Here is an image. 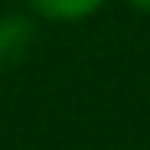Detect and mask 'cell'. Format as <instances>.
<instances>
[{
	"label": "cell",
	"instance_id": "obj_1",
	"mask_svg": "<svg viewBox=\"0 0 150 150\" xmlns=\"http://www.w3.org/2000/svg\"><path fill=\"white\" fill-rule=\"evenodd\" d=\"M33 39H36V30L26 16H20V13L0 16V69L16 65L33 46Z\"/></svg>",
	"mask_w": 150,
	"mask_h": 150
},
{
	"label": "cell",
	"instance_id": "obj_2",
	"mask_svg": "<svg viewBox=\"0 0 150 150\" xmlns=\"http://www.w3.org/2000/svg\"><path fill=\"white\" fill-rule=\"evenodd\" d=\"M105 0H30V7L56 23H72V20H85L91 16Z\"/></svg>",
	"mask_w": 150,
	"mask_h": 150
},
{
	"label": "cell",
	"instance_id": "obj_3",
	"mask_svg": "<svg viewBox=\"0 0 150 150\" xmlns=\"http://www.w3.org/2000/svg\"><path fill=\"white\" fill-rule=\"evenodd\" d=\"M127 4H134V7L144 10V13H150V0H127Z\"/></svg>",
	"mask_w": 150,
	"mask_h": 150
}]
</instances>
